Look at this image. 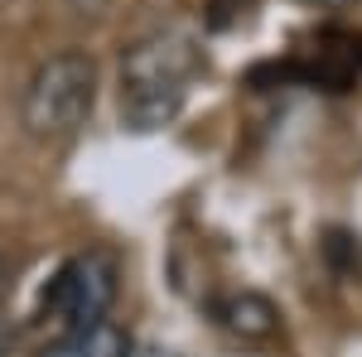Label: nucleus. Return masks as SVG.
I'll return each mask as SVG.
<instances>
[{
    "mask_svg": "<svg viewBox=\"0 0 362 357\" xmlns=\"http://www.w3.org/2000/svg\"><path fill=\"white\" fill-rule=\"evenodd\" d=\"M198 68H203V54L189 34L179 29L145 34L121 58V121L140 136L165 131L184 107Z\"/></svg>",
    "mask_w": 362,
    "mask_h": 357,
    "instance_id": "obj_1",
    "label": "nucleus"
},
{
    "mask_svg": "<svg viewBox=\"0 0 362 357\" xmlns=\"http://www.w3.org/2000/svg\"><path fill=\"white\" fill-rule=\"evenodd\" d=\"M97 102V63L92 54H54L25 87V131L34 140H63L87 121Z\"/></svg>",
    "mask_w": 362,
    "mask_h": 357,
    "instance_id": "obj_2",
    "label": "nucleus"
},
{
    "mask_svg": "<svg viewBox=\"0 0 362 357\" xmlns=\"http://www.w3.org/2000/svg\"><path fill=\"white\" fill-rule=\"evenodd\" d=\"M116 280L121 275H116V261L107 251H83V256L63 261L44 290V319L58 324L63 333L102 324L107 309L116 304Z\"/></svg>",
    "mask_w": 362,
    "mask_h": 357,
    "instance_id": "obj_3",
    "label": "nucleus"
},
{
    "mask_svg": "<svg viewBox=\"0 0 362 357\" xmlns=\"http://www.w3.org/2000/svg\"><path fill=\"white\" fill-rule=\"evenodd\" d=\"M39 357H131V333L121 329V324H112V319H102V324L63 333Z\"/></svg>",
    "mask_w": 362,
    "mask_h": 357,
    "instance_id": "obj_4",
    "label": "nucleus"
},
{
    "mask_svg": "<svg viewBox=\"0 0 362 357\" xmlns=\"http://www.w3.org/2000/svg\"><path fill=\"white\" fill-rule=\"evenodd\" d=\"M218 319H223L227 333H237V338H247V343H261V338H271L280 324L276 304L266 300V295H251V290H242V295H227L223 304H218Z\"/></svg>",
    "mask_w": 362,
    "mask_h": 357,
    "instance_id": "obj_5",
    "label": "nucleus"
},
{
    "mask_svg": "<svg viewBox=\"0 0 362 357\" xmlns=\"http://www.w3.org/2000/svg\"><path fill=\"white\" fill-rule=\"evenodd\" d=\"M10 348H15V324H10V319L0 314V357L10 353Z\"/></svg>",
    "mask_w": 362,
    "mask_h": 357,
    "instance_id": "obj_6",
    "label": "nucleus"
},
{
    "mask_svg": "<svg viewBox=\"0 0 362 357\" xmlns=\"http://www.w3.org/2000/svg\"><path fill=\"white\" fill-rule=\"evenodd\" d=\"M136 357H179V353H169V348H145V353H136Z\"/></svg>",
    "mask_w": 362,
    "mask_h": 357,
    "instance_id": "obj_7",
    "label": "nucleus"
},
{
    "mask_svg": "<svg viewBox=\"0 0 362 357\" xmlns=\"http://www.w3.org/2000/svg\"><path fill=\"white\" fill-rule=\"evenodd\" d=\"M73 5H78V10H102L107 0H73Z\"/></svg>",
    "mask_w": 362,
    "mask_h": 357,
    "instance_id": "obj_8",
    "label": "nucleus"
},
{
    "mask_svg": "<svg viewBox=\"0 0 362 357\" xmlns=\"http://www.w3.org/2000/svg\"><path fill=\"white\" fill-rule=\"evenodd\" d=\"M319 5H348V0H319Z\"/></svg>",
    "mask_w": 362,
    "mask_h": 357,
    "instance_id": "obj_9",
    "label": "nucleus"
}]
</instances>
